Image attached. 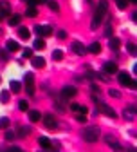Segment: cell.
<instances>
[{
    "label": "cell",
    "mask_w": 137,
    "mask_h": 152,
    "mask_svg": "<svg viewBox=\"0 0 137 152\" xmlns=\"http://www.w3.org/2000/svg\"><path fill=\"white\" fill-rule=\"evenodd\" d=\"M99 127H96V125H90V127H87V129H83V132H81V136H83V140L87 141V143H94V141H97L99 140Z\"/></svg>",
    "instance_id": "obj_1"
},
{
    "label": "cell",
    "mask_w": 137,
    "mask_h": 152,
    "mask_svg": "<svg viewBox=\"0 0 137 152\" xmlns=\"http://www.w3.org/2000/svg\"><path fill=\"white\" fill-rule=\"evenodd\" d=\"M117 80H119V83H121V85H125V87L135 89V82H133V80L130 78V74H128V72H125V71L117 72Z\"/></svg>",
    "instance_id": "obj_2"
},
{
    "label": "cell",
    "mask_w": 137,
    "mask_h": 152,
    "mask_svg": "<svg viewBox=\"0 0 137 152\" xmlns=\"http://www.w3.org/2000/svg\"><path fill=\"white\" fill-rule=\"evenodd\" d=\"M94 102L97 103V109H99V112H101V114H105V116H108V118H112V120H114V118L117 116V114H115V110H114L112 107H108V105L101 103V102L97 100V98H94Z\"/></svg>",
    "instance_id": "obj_3"
},
{
    "label": "cell",
    "mask_w": 137,
    "mask_h": 152,
    "mask_svg": "<svg viewBox=\"0 0 137 152\" xmlns=\"http://www.w3.org/2000/svg\"><path fill=\"white\" fill-rule=\"evenodd\" d=\"M24 82H25V91H27V94H29V96H33V94H34V76H33V72H27V74L24 76Z\"/></svg>",
    "instance_id": "obj_4"
},
{
    "label": "cell",
    "mask_w": 137,
    "mask_h": 152,
    "mask_svg": "<svg viewBox=\"0 0 137 152\" xmlns=\"http://www.w3.org/2000/svg\"><path fill=\"white\" fill-rule=\"evenodd\" d=\"M42 118H43V125H45L49 130L58 129V121H56V118L52 116V114H45V116H42Z\"/></svg>",
    "instance_id": "obj_5"
},
{
    "label": "cell",
    "mask_w": 137,
    "mask_h": 152,
    "mask_svg": "<svg viewBox=\"0 0 137 152\" xmlns=\"http://www.w3.org/2000/svg\"><path fill=\"white\" fill-rule=\"evenodd\" d=\"M78 94V89L76 87H72V85H65L63 89H62V96H63V100H70V98H74Z\"/></svg>",
    "instance_id": "obj_6"
},
{
    "label": "cell",
    "mask_w": 137,
    "mask_h": 152,
    "mask_svg": "<svg viewBox=\"0 0 137 152\" xmlns=\"http://www.w3.org/2000/svg\"><path fill=\"white\" fill-rule=\"evenodd\" d=\"M34 33L38 36H51L52 34V27L51 26H34Z\"/></svg>",
    "instance_id": "obj_7"
},
{
    "label": "cell",
    "mask_w": 137,
    "mask_h": 152,
    "mask_svg": "<svg viewBox=\"0 0 137 152\" xmlns=\"http://www.w3.org/2000/svg\"><path fill=\"white\" fill-rule=\"evenodd\" d=\"M107 11H108V2H107V0H99V4H97V9H96V16L103 18V16L107 15Z\"/></svg>",
    "instance_id": "obj_8"
},
{
    "label": "cell",
    "mask_w": 137,
    "mask_h": 152,
    "mask_svg": "<svg viewBox=\"0 0 137 152\" xmlns=\"http://www.w3.org/2000/svg\"><path fill=\"white\" fill-rule=\"evenodd\" d=\"M9 15H11V4L6 2V0H2V2H0V18L9 16Z\"/></svg>",
    "instance_id": "obj_9"
},
{
    "label": "cell",
    "mask_w": 137,
    "mask_h": 152,
    "mask_svg": "<svg viewBox=\"0 0 137 152\" xmlns=\"http://www.w3.org/2000/svg\"><path fill=\"white\" fill-rule=\"evenodd\" d=\"M70 47H72V51H74L76 54H80V56H83V54L87 53V47H85L81 42H72V45H70Z\"/></svg>",
    "instance_id": "obj_10"
},
{
    "label": "cell",
    "mask_w": 137,
    "mask_h": 152,
    "mask_svg": "<svg viewBox=\"0 0 137 152\" xmlns=\"http://www.w3.org/2000/svg\"><path fill=\"white\" fill-rule=\"evenodd\" d=\"M103 71L107 74H115L117 72V64L115 62H105L103 64Z\"/></svg>",
    "instance_id": "obj_11"
},
{
    "label": "cell",
    "mask_w": 137,
    "mask_h": 152,
    "mask_svg": "<svg viewBox=\"0 0 137 152\" xmlns=\"http://www.w3.org/2000/svg\"><path fill=\"white\" fill-rule=\"evenodd\" d=\"M31 64L34 69H42L45 65V60L42 58V56H31Z\"/></svg>",
    "instance_id": "obj_12"
},
{
    "label": "cell",
    "mask_w": 137,
    "mask_h": 152,
    "mask_svg": "<svg viewBox=\"0 0 137 152\" xmlns=\"http://www.w3.org/2000/svg\"><path fill=\"white\" fill-rule=\"evenodd\" d=\"M18 49H20L18 42H14V40H7V42H6V51H7V53H14V51H18Z\"/></svg>",
    "instance_id": "obj_13"
},
{
    "label": "cell",
    "mask_w": 137,
    "mask_h": 152,
    "mask_svg": "<svg viewBox=\"0 0 137 152\" xmlns=\"http://www.w3.org/2000/svg\"><path fill=\"white\" fill-rule=\"evenodd\" d=\"M108 47H110L112 51H119V47H121V40H119V38H115V36H112V38H110V42H108Z\"/></svg>",
    "instance_id": "obj_14"
},
{
    "label": "cell",
    "mask_w": 137,
    "mask_h": 152,
    "mask_svg": "<svg viewBox=\"0 0 137 152\" xmlns=\"http://www.w3.org/2000/svg\"><path fill=\"white\" fill-rule=\"evenodd\" d=\"M31 134V127H18L16 130V138H25Z\"/></svg>",
    "instance_id": "obj_15"
},
{
    "label": "cell",
    "mask_w": 137,
    "mask_h": 152,
    "mask_svg": "<svg viewBox=\"0 0 137 152\" xmlns=\"http://www.w3.org/2000/svg\"><path fill=\"white\" fill-rule=\"evenodd\" d=\"M20 22H22V16H20V15H9V22H7V24H9L11 27H16Z\"/></svg>",
    "instance_id": "obj_16"
},
{
    "label": "cell",
    "mask_w": 137,
    "mask_h": 152,
    "mask_svg": "<svg viewBox=\"0 0 137 152\" xmlns=\"http://www.w3.org/2000/svg\"><path fill=\"white\" fill-rule=\"evenodd\" d=\"M18 36H20L22 40H29V38H31V31L27 27H20V29H18Z\"/></svg>",
    "instance_id": "obj_17"
},
{
    "label": "cell",
    "mask_w": 137,
    "mask_h": 152,
    "mask_svg": "<svg viewBox=\"0 0 137 152\" xmlns=\"http://www.w3.org/2000/svg\"><path fill=\"white\" fill-rule=\"evenodd\" d=\"M88 53H92V54H99L101 53V45L97 44V42H92L90 45H88V49H87Z\"/></svg>",
    "instance_id": "obj_18"
},
{
    "label": "cell",
    "mask_w": 137,
    "mask_h": 152,
    "mask_svg": "<svg viewBox=\"0 0 137 152\" xmlns=\"http://www.w3.org/2000/svg\"><path fill=\"white\" fill-rule=\"evenodd\" d=\"M29 120H31L33 123H36V121L42 120V114L38 112V110H29Z\"/></svg>",
    "instance_id": "obj_19"
},
{
    "label": "cell",
    "mask_w": 137,
    "mask_h": 152,
    "mask_svg": "<svg viewBox=\"0 0 137 152\" xmlns=\"http://www.w3.org/2000/svg\"><path fill=\"white\" fill-rule=\"evenodd\" d=\"M45 4L49 6V9H51V11H54V13H60V4H58L56 0H47Z\"/></svg>",
    "instance_id": "obj_20"
},
{
    "label": "cell",
    "mask_w": 137,
    "mask_h": 152,
    "mask_svg": "<svg viewBox=\"0 0 137 152\" xmlns=\"http://www.w3.org/2000/svg\"><path fill=\"white\" fill-rule=\"evenodd\" d=\"M133 114H135V107H133V105H130V107L125 109V118H126V120H132Z\"/></svg>",
    "instance_id": "obj_21"
},
{
    "label": "cell",
    "mask_w": 137,
    "mask_h": 152,
    "mask_svg": "<svg viewBox=\"0 0 137 152\" xmlns=\"http://www.w3.org/2000/svg\"><path fill=\"white\" fill-rule=\"evenodd\" d=\"M43 47H45V40H43V38H40V36H38L36 40H34V49H38V51H42Z\"/></svg>",
    "instance_id": "obj_22"
},
{
    "label": "cell",
    "mask_w": 137,
    "mask_h": 152,
    "mask_svg": "<svg viewBox=\"0 0 137 152\" xmlns=\"http://www.w3.org/2000/svg\"><path fill=\"white\" fill-rule=\"evenodd\" d=\"M9 85H11V92H14V94L22 91V85H20V82H16V80H13Z\"/></svg>",
    "instance_id": "obj_23"
},
{
    "label": "cell",
    "mask_w": 137,
    "mask_h": 152,
    "mask_svg": "<svg viewBox=\"0 0 137 152\" xmlns=\"http://www.w3.org/2000/svg\"><path fill=\"white\" fill-rule=\"evenodd\" d=\"M38 143H40L43 148H51V141H49V138H45V136H40V138H38Z\"/></svg>",
    "instance_id": "obj_24"
},
{
    "label": "cell",
    "mask_w": 137,
    "mask_h": 152,
    "mask_svg": "<svg viewBox=\"0 0 137 152\" xmlns=\"http://www.w3.org/2000/svg\"><path fill=\"white\" fill-rule=\"evenodd\" d=\"M38 15V11H36V6H29L27 7V11H25V16H29V18H34Z\"/></svg>",
    "instance_id": "obj_25"
},
{
    "label": "cell",
    "mask_w": 137,
    "mask_h": 152,
    "mask_svg": "<svg viewBox=\"0 0 137 152\" xmlns=\"http://www.w3.org/2000/svg\"><path fill=\"white\" fill-rule=\"evenodd\" d=\"M63 58V51H60V49H56V51H52V60H56V62H60Z\"/></svg>",
    "instance_id": "obj_26"
},
{
    "label": "cell",
    "mask_w": 137,
    "mask_h": 152,
    "mask_svg": "<svg viewBox=\"0 0 137 152\" xmlns=\"http://www.w3.org/2000/svg\"><path fill=\"white\" fill-rule=\"evenodd\" d=\"M0 102H2V103L9 102V91H2V92H0Z\"/></svg>",
    "instance_id": "obj_27"
},
{
    "label": "cell",
    "mask_w": 137,
    "mask_h": 152,
    "mask_svg": "<svg viewBox=\"0 0 137 152\" xmlns=\"http://www.w3.org/2000/svg\"><path fill=\"white\" fill-rule=\"evenodd\" d=\"M18 109H20V110H29V103H27V100H20V102H18Z\"/></svg>",
    "instance_id": "obj_28"
},
{
    "label": "cell",
    "mask_w": 137,
    "mask_h": 152,
    "mask_svg": "<svg viewBox=\"0 0 137 152\" xmlns=\"http://www.w3.org/2000/svg\"><path fill=\"white\" fill-rule=\"evenodd\" d=\"M54 103H56V109L60 110V112H63V110H65V105H63V102H62V100H54Z\"/></svg>",
    "instance_id": "obj_29"
},
{
    "label": "cell",
    "mask_w": 137,
    "mask_h": 152,
    "mask_svg": "<svg viewBox=\"0 0 137 152\" xmlns=\"http://www.w3.org/2000/svg\"><path fill=\"white\" fill-rule=\"evenodd\" d=\"M9 127V118H0V129H7Z\"/></svg>",
    "instance_id": "obj_30"
},
{
    "label": "cell",
    "mask_w": 137,
    "mask_h": 152,
    "mask_svg": "<svg viewBox=\"0 0 137 152\" xmlns=\"http://www.w3.org/2000/svg\"><path fill=\"white\" fill-rule=\"evenodd\" d=\"M7 58H9L7 51H6V49H0V60H2V62H7Z\"/></svg>",
    "instance_id": "obj_31"
},
{
    "label": "cell",
    "mask_w": 137,
    "mask_h": 152,
    "mask_svg": "<svg viewBox=\"0 0 137 152\" xmlns=\"http://www.w3.org/2000/svg\"><path fill=\"white\" fill-rule=\"evenodd\" d=\"M115 2H117L119 9H126V6H128V0H115Z\"/></svg>",
    "instance_id": "obj_32"
},
{
    "label": "cell",
    "mask_w": 137,
    "mask_h": 152,
    "mask_svg": "<svg viewBox=\"0 0 137 152\" xmlns=\"http://www.w3.org/2000/svg\"><path fill=\"white\" fill-rule=\"evenodd\" d=\"M108 94H110L112 98H121V92L117 91V89H110V91H108Z\"/></svg>",
    "instance_id": "obj_33"
},
{
    "label": "cell",
    "mask_w": 137,
    "mask_h": 152,
    "mask_svg": "<svg viewBox=\"0 0 137 152\" xmlns=\"http://www.w3.org/2000/svg\"><path fill=\"white\" fill-rule=\"evenodd\" d=\"M14 138H16V134H14L13 130H7V132H6V140H7V141H13Z\"/></svg>",
    "instance_id": "obj_34"
},
{
    "label": "cell",
    "mask_w": 137,
    "mask_h": 152,
    "mask_svg": "<svg viewBox=\"0 0 137 152\" xmlns=\"http://www.w3.org/2000/svg\"><path fill=\"white\" fill-rule=\"evenodd\" d=\"M76 120L80 121V123H87V114H81V112H80V114L76 116Z\"/></svg>",
    "instance_id": "obj_35"
},
{
    "label": "cell",
    "mask_w": 137,
    "mask_h": 152,
    "mask_svg": "<svg viewBox=\"0 0 137 152\" xmlns=\"http://www.w3.org/2000/svg\"><path fill=\"white\" fill-rule=\"evenodd\" d=\"M22 54H24V58H31V56H33V49H29V47H27V49H24V53H22Z\"/></svg>",
    "instance_id": "obj_36"
},
{
    "label": "cell",
    "mask_w": 137,
    "mask_h": 152,
    "mask_svg": "<svg viewBox=\"0 0 137 152\" xmlns=\"http://www.w3.org/2000/svg\"><path fill=\"white\" fill-rule=\"evenodd\" d=\"M58 38H60V40H65V38H67V31H58Z\"/></svg>",
    "instance_id": "obj_37"
},
{
    "label": "cell",
    "mask_w": 137,
    "mask_h": 152,
    "mask_svg": "<svg viewBox=\"0 0 137 152\" xmlns=\"http://www.w3.org/2000/svg\"><path fill=\"white\" fill-rule=\"evenodd\" d=\"M126 49H128L130 54H135V45L133 44H126Z\"/></svg>",
    "instance_id": "obj_38"
},
{
    "label": "cell",
    "mask_w": 137,
    "mask_h": 152,
    "mask_svg": "<svg viewBox=\"0 0 137 152\" xmlns=\"http://www.w3.org/2000/svg\"><path fill=\"white\" fill-rule=\"evenodd\" d=\"M29 6H38V0H25Z\"/></svg>",
    "instance_id": "obj_39"
},
{
    "label": "cell",
    "mask_w": 137,
    "mask_h": 152,
    "mask_svg": "<svg viewBox=\"0 0 137 152\" xmlns=\"http://www.w3.org/2000/svg\"><path fill=\"white\" fill-rule=\"evenodd\" d=\"M90 89H92V91H94V92H99V87H97V85H96V83H92V85H90Z\"/></svg>",
    "instance_id": "obj_40"
},
{
    "label": "cell",
    "mask_w": 137,
    "mask_h": 152,
    "mask_svg": "<svg viewBox=\"0 0 137 152\" xmlns=\"http://www.w3.org/2000/svg\"><path fill=\"white\" fill-rule=\"evenodd\" d=\"M105 33H107V36H110L112 34V26H107V31Z\"/></svg>",
    "instance_id": "obj_41"
},
{
    "label": "cell",
    "mask_w": 137,
    "mask_h": 152,
    "mask_svg": "<svg viewBox=\"0 0 137 152\" xmlns=\"http://www.w3.org/2000/svg\"><path fill=\"white\" fill-rule=\"evenodd\" d=\"M130 2H137V0H130Z\"/></svg>",
    "instance_id": "obj_42"
}]
</instances>
